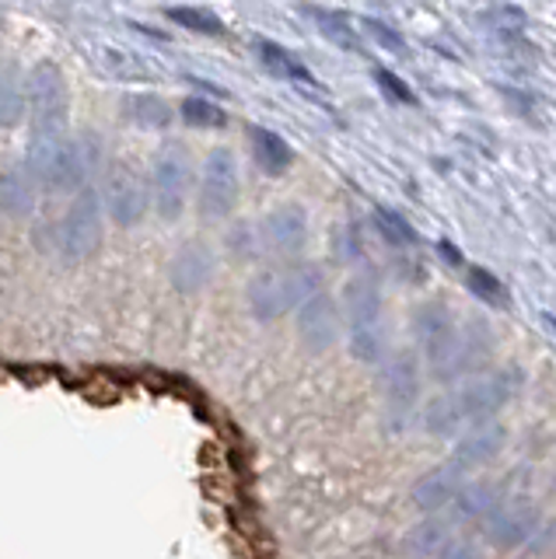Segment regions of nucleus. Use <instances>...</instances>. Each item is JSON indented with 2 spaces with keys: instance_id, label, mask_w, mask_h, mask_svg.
<instances>
[{
  "instance_id": "f257e3e1",
  "label": "nucleus",
  "mask_w": 556,
  "mask_h": 559,
  "mask_svg": "<svg viewBox=\"0 0 556 559\" xmlns=\"http://www.w3.org/2000/svg\"><path fill=\"white\" fill-rule=\"evenodd\" d=\"M413 336L424 349L427 374L441 384L476 378L494 357V329L480 314L456 319L441 301H427L413 311Z\"/></svg>"
},
{
  "instance_id": "f03ea898",
  "label": "nucleus",
  "mask_w": 556,
  "mask_h": 559,
  "mask_svg": "<svg viewBox=\"0 0 556 559\" xmlns=\"http://www.w3.org/2000/svg\"><path fill=\"white\" fill-rule=\"evenodd\" d=\"M521 367H500V371H483L476 378H469L459 389H448L441 395H434L424 406V430L438 433V437H451L456 430H462L465 424H494V416L508 406L514 399V392L521 389Z\"/></svg>"
},
{
  "instance_id": "7ed1b4c3",
  "label": "nucleus",
  "mask_w": 556,
  "mask_h": 559,
  "mask_svg": "<svg viewBox=\"0 0 556 559\" xmlns=\"http://www.w3.org/2000/svg\"><path fill=\"white\" fill-rule=\"evenodd\" d=\"M25 162L43 189L81 192V189H88L92 175L102 168V140L95 133L36 136Z\"/></svg>"
},
{
  "instance_id": "20e7f679",
  "label": "nucleus",
  "mask_w": 556,
  "mask_h": 559,
  "mask_svg": "<svg viewBox=\"0 0 556 559\" xmlns=\"http://www.w3.org/2000/svg\"><path fill=\"white\" fill-rule=\"evenodd\" d=\"M322 290V270L316 262H276L270 270H259L246 284L249 314L259 322H276L284 314H298V308Z\"/></svg>"
},
{
  "instance_id": "39448f33",
  "label": "nucleus",
  "mask_w": 556,
  "mask_h": 559,
  "mask_svg": "<svg viewBox=\"0 0 556 559\" xmlns=\"http://www.w3.org/2000/svg\"><path fill=\"white\" fill-rule=\"evenodd\" d=\"M343 319L346 346L360 364H386L389 329H386V297L375 273H357L343 287Z\"/></svg>"
},
{
  "instance_id": "423d86ee",
  "label": "nucleus",
  "mask_w": 556,
  "mask_h": 559,
  "mask_svg": "<svg viewBox=\"0 0 556 559\" xmlns=\"http://www.w3.org/2000/svg\"><path fill=\"white\" fill-rule=\"evenodd\" d=\"M25 95H28V122L36 136H57L67 133V119H71V92H67V78L60 63L39 60L28 67L25 74Z\"/></svg>"
},
{
  "instance_id": "0eeeda50",
  "label": "nucleus",
  "mask_w": 556,
  "mask_h": 559,
  "mask_svg": "<svg viewBox=\"0 0 556 559\" xmlns=\"http://www.w3.org/2000/svg\"><path fill=\"white\" fill-rule=\"evenodd\" d=\"M102 235H106V203H102V192L88 186L63 210L57 224V252L67 262H84L98 252Z\"/></svg>"
},
{
  "instance_id": "6e6552de",
  "label": "nucleus",
  "mask_w": 556,
  "mask_h": 559,
  "mask_svg": "<svg viewBox=\"0 0 556 559\" xmlns=\"http://www.w3.org/2000/svg\"><path fill=\"white\" fill-rule=\"evenodd\" d=\"M189 189H193V154L179 140H168L154 154V168H151V197L162 221L182 217V210L189 203Z\"/></svg>"
},
{
  "instance_id": "1a4fd4ad",
  "label": "nucleus",
  "mask_w": 556,
  "mask_h": 559,
  "mask_svg": "<svg viewBox=\"0 0 556 559\" xmlns=\"http://www.w3.org/2000/svg\"><path fill=\"white\" fill-rule=\"evenodd\" d=\"M241 197V175L232 147H214L203 157L200 192H197V214L203 221H224L235 214Z\"/></svg>"
},
{
  "instance_id": "9d476101",
  "label": "nucleus",
  "mask_w": 556,
  "mask_h": 559,
  "mask_svg": "<svg viewBox=\"0 0 556 559\" xmlns=\"http://www.w3.org/2000/svg\"><path fill=\"white\" fill-rule=\"evenodd\" d=\"M256 245L259 255H281V262L298 259L308 245V210L301 203L273 206L263 221H256Z\"/></svg>"
},
{
  "instance_id": "9b49d317",
  "label": "nucleus",
  "mask_w": 556,
  "mask_h": 559,
  "mask_svg": "<svg viewBox=\"0 0 556 559\" xmlns=\"http://www.w3.org/2000/svg\"><path fill=\"white\" fill-rule=\"evenodd\" d=\"M378 381H381V395H386L389 416H410L416 399H421V384H424L421 360L406 354V349H395V354H389L386 364H381Z\"/></svg>"
},
{
  "instance_id": "f8f14e48",
  "label": "nucleus",
  "mask_w": 556,
  "mask_h": 559,
  "mask_svg": "<svg viewBox=\"0 0 556 559\" xmlns=\"http://www.w3.org/2000/svg\"><path fill=\"white\" fill-rule=\"evenodd\" d=\"M102 203H106V217H113L119 227H133L147 217V210L154 203L151 182H144L130 168H116L106 192H102Z\"/></svg>"
},
{
  "instance_id": "ddd939ff",
  "label": "nucleus",
  "mask_w": 556,
  "mask_h": 559,
  "mask_svg": "<svg viewBox=\"0 0 556 559\" xmlns=\"http://www.w3.org/2000/svg\"><path fill=\"white\" fill-rule=\"evenodd\" d=\"M539 532V511L529 500H508L497 507V511L483 521V535L490 538V546L497 549H521L525 542Z\"/></svg>"
},
{
  "instance_id": "4468645a",
  "label": "nucleus",
  "mask_w": 556,
  "mask_h": 559,
  "mask_svg": "<svg viewBox=\"0 0 556 559\" xmlns=\"http://www.w3.org/2000/svg\"><path fill=\"white\" fill-rule=\"evenodd\" d=\"M340 319H343V308L326 290L308 297V301L298 308V336H301L305 349H311V354H326L329 346H336Z\"/></svg>"
},
{
  "instance_id": "2eb2a0df",
  "label": "nucleus",
  "mask_w": 556,
  "mask_h": 559,
  "mask_svg": "<svg viewBox=\"0 0 556 559\" xmlns=\"http://www.w3.org/2000/svg\"><path fill=\"white\" fill-rule=\"evenodd\" d=\"M214 270H217V255L211 245L186 241L168 262V284L179 294H197L214 280Z\"/></svg>"
},
{
  "instance_id": "dca6fc26",
  "label": "nucleus",
  "mask_w": 556,
  "mask_h": 559,
  "mask_svg": "<svg viewBox=\"0 0 556 559\" xmlns=\"http://www.w3.org/2000/svg\"><path fill=\"white\" fill-rule=\"evenodd\" d=\"M465 476L469 472L456 459L434 465L430 472H424V476L413 483V503L421 507V511H430V514L441 511V507H451L456 497L462 493Z\"/></svg>"
},
{
  "instance_id": "f3484780",
  "label": "nucleus",
  "mask_w": 556,
  "mask_h": 559,
  "mask_svg": "<svg viewBox=\"0 0 556 559\" xmlns=\"http://www.w3.org/2000/svg\"><path fill=\"white\" fill-rule=\"evenodd\" d=\"M92 60L95 67L102 70L106 78L113 81H151L154 78V70L151 63L141 57V52H133L127 46H116V43H92Z\"/></svg>"
},
{
  "instance_id": "a211bd4d",
  "label": "nucleus",
  "mask_w": 556,
  "mask_h": 559,
  "mask_svg": "<svg viewBox=\"0 0 556 559\" xmlns=\"http://www.w3.org/2000/svg\"><path fill=\"white\" fill-rule=\"evenodd\" d=\"M36 197H39V182H36V175H32L28 162L11 165L0 175V206H4L11 217H28L32 210H36Z\"/></svg>"
},
{
  "instance_id": "6ab92c4d",
  "label": "nucleus",
  "mask_w": 556,
  "mask_h": 559,
  "mask_svg": "<svg viewBox=\"0 0 556 559\" xmlns=\"http://www.w3.org/2000/svg\"><path fill=\"white\" fill-rule=\"evenodd\" d=\"M504 441H508V433H504L500 424H480L456 444V454H451V459H456L465 472H473V468L486 465L490 459H497Z\"/></svg>"
},
{
  "instance_id": "aec40b11",
  "label": "nucleus",
  "mask_w": 556,
  "mask_h": 559,
  "mask_svg": "<svg viewBox=\"0 0 556 559\" xmlns=\"http://www.w3.org/2000/svg\"><path fill=\"white\" fill-rule=\"evenodd\" d=\"M249 151H252L256 168L263 171V175H270V179L284 175L294 165L291 144L281 133H273L270 127H249Z\"/></svg>"
},
{
  "instance_id": "412c9836",
  "label": "nucleus",
  "mask_w": 556,
  "mask_h": 559,
  "mask_svg": "<svg viewBox=\"0 0 556 559\" xmlns=\"http://www.w3.org/2000/svg\"><path fill=\"white\" fill-rule=\"evenodd\" d=\"M252 52H256V60L263 63L267 74L273 78H281V81H294V84H316V74L294 57V52L281 43H273V39H252Z\"/></svg>"
},
{
  "instance_id": "4be33fe9",
  "label": "nucleus",
  "mask_w": 556,
  "mask_h": 559,
  "mask_svg": "<svg viewBox=\"0 0 556 559\" xmlns=\"http://www.w3.org/2000/svg\"><path fill=\"white\" fill-rule=\"evenodd\" d=\"M28 112L25 70L14 60H0V127H19Z\"/></svg>"
},
{
  "instance_id": "5701e85b",
  "label": "nucleus",
  "mask_w": 556,
  "mask_h": 559,
  "mask_svg": "<svg viewBox=\"0 0 556 559\" xmlns=\"http://www.w3.org/2000/svg\"><path fill=\"white\" fill-rule=\"evenodd\" d=\"M451 542V524L441 518H427L421 524H413L403 538V549L410 559H438V552Z\"/></svg>"
},
{
  "instance_id": "b1692460",
  "label": "nucleus",
  "mask_w": 556,
  "mask_h": 559,
  "mask_svg": "<svg viewBox=\"0 0 556 559\" xmlns=\"http://www.w3.org/2000/svg\"><path fill=\"white\" fill-rule=\"evenodd\" d=\"M500 503H504V497L494 483H465L451 507H456V514L465 521H486Z\"/></svg>"
},
{
  "instance_id": "393cba45",
  "label": "nucleus",
  "mask_w": 556,
  "mask_h": 559,
  "mask_svg": "<svg viewBox=\"0 0 556 559\" xmlns=\"http://www.w3.org/2000/svg\"><path fill=\"white\" fill-rule=\"evenodd\" d=\"M123 116L130 122H137V127H144V130H165L176 112H171V105L162 95L141 92V95H127L123 98Z\"/></svg>"
},
{
  "instance_id": "a878e982",
  "label": "nucleus",
  "mask_w": 556,
  "mask_h": 559,
  "mask_svg": "<svg viewBox=\"0 0 556 559\" xmlns=\"http://www.w3.org/2000/svg\"><path fill=\"white\" fill-rule=\"evenodd\" d=\"M305 14L316 22V28L326 35L329 43L346 49V52H360V39H357V28L351 25V17L343 11H333V8H305Z\"/></svg>"
},
{
  "instance_id": "bb28decb",
  "label": "nucleus",
  "mask_w": 556,
  "mask_h": 559,
  "mask_svg": "<svg viewBox=\"0 0 556 559\" xmlns=\"http://www.w3.org/2000/svg\"><path fill=\"white\" fill-rule=\"evenodd\" d=\"M375 231L386 238V245H392V249H416L421 245V231L399 214V210L392 206H375Z\"/></svg>"
},
{
  "instance_id": "cd10ccee",
  "label": "nucleus",
  "mask_w": 556,
  "mask_h": 559,
  "mask_svg": "<svg viewBox=\"0 0 556 559\" xmlns=\"http://www.w3.org/2000/svg\"><path fill=\"white\" fill-rule=\"evenodd\" d=\"M465 287H469V294H473L480 305H490V308H497V311L511 308V290L504 287V280L494 276L486 266L465 270Z\"/></svg>"
},
{
  "instance_id": "c85d7f7f",
  "label": "nucleus",
  "mask_w": 556,
  "mask_h": 559,
  "mask_svg": "<svg viewBox=\"0 0 556 559\" xmlns=\"http://www.w3.org/2000/svg\"><path fill=\"white\" fill-rule=\"evenodd\" d=\"M179 119L186 122V127H193V130H224V127H228V112H224L217 102L203 98V95L182 98L179 102Z\"/></svg>"
},
{
  "instance_id": "c756f323",
  "label": "nucleus",
  "mask_w": 556,
  "mask_h": 559,
  "mask_svg": "<svg viewBox=\"0 0 556 559\" xmlns=\"http://www.w3.org/2000/svg\"><path fill=\"white\" fill-rule=\"evenodd\" d=\"M168 22L182 25L186 32H197V35H224V22L211 11V8H189V4H168L165 8Z\"/></svg>"
},
{
  "instance_id": "7c9ffc66",
  "label": "nucleus",
  "mask_w": 556,
  "mask_h": 559,
  "mask_svg": "<svg viewBox=\"0 0 556 559\" xmlns=\"http://www.w3.org/2000/svg\"><path fill=\"white\" fill-rule=\"evenodd\" d=\"M360 25H364V32H368V39H375L381 49L399 52V57H410V43H406V35L399 32L395 25L381 22V17H364Z\"/></svg>"
},
{
  "instance_id": "2f4dec72",
  "label": "nucleus",
  "mask_w": 556,
  "mask_h": 559,
  "mask_svg": "<svg viewBox=\"0 0 556 559\" xmlns=\"http://www.w3.org/2000/svg\"><path fill=\"white\" fill-rule=\"evenodd\" d=\"M375 84H378V92L386 95L389 102L395 105H416V92L413 87L395 74V70L389 67H375Z\"/></svg>"
},
{
  "instance_id": "473e14b6",
  "label": "nucleus",
  "mask_w": 556,
  "mask_h": 559,
  "mask_svg": "<svg viewBox=\"0 0 556 559\" xmlns=\"http://www.w3.org/2000/svg\"><path fill=\"white\" fill-rule=\"evenodd\" d=\"M490 28L497 32V35H504V39H518L521 35V28H525V14H521V8H494L490 11Z\"/></svg>"
},
{
  "instance_id": "72a5a7b5",
  "label": "nucleus",
  "mask_w": 556,
  "mask_h": 559,
  "mask_svg": "<svg viewBox=\"0 0 556 559\" xmlns=\"http://www.w3.org/2000/svg\"><path fill=\"white\" fill-rule=\"evenodd\" d=\"M438 559H480V552H476L473 542H465V538H456V535H451V542L438 552Z\"/></svg>"
},
{
  "instance_id": "f704fd0d",
  "label": "nucleus",
  "mask_w": 556,
  "mask_h": 559,
  "mask_svg": "<svg viewBox=\"0 0 556 559\" xmlns=\"http://www.w3.org/2000/svg\"><path fill=\"white\" fill-rule=\"evenodd\" d=\"M438 255L448 262V266H456V270H462V266H465V255H462V249H459L456 241H448V238H441V241H438Z\"/></svg>"
},
{
  "instance_id": "c9c22d12",
  "label": "nucleus",
  "mask_w": 556,
  "mask_h": 559,
  "mask_svg": "<svg viewBox=\"0 0 556 559\" xmlns=\"http://www.w3.org/2000/svg\"><path fill=\"white\" fill-rule=\"evenodd\" d=\"M546 325H549V329L556 332V314H546Z\"/></svg>"
}]
</instances>
